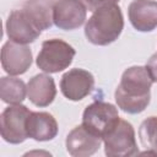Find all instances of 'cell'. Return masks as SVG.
<instances>
[{
	"label": "cell",
	"mask_w": 157,
	"mask_h": 157,
	"mask_svg": "<svg viewBox=\"0 0 157 157\" xmlns=\"http://www.w3.org/2000/svg\"><path fill=\"white\" fill-rule=\"evenodd\" d=\"M152 80L145 66L135 65L128 67L114 92L118 107L129 114L144 112L151 99Z\"/></svg>",
	"instance_id": "obj_1"
},
{
	"label": "cell",
	"mask_w": 157,
	"mask_h": 157,
	"mask_svg": "<svg viewBox=\"0 0 157 157\" xmlns=\"http://www.w3.org/2000/svg\"><path fill=\"white\" fill-rule=\"evenodd\" d=\"M124 28L121 9L118 4H109L96 10L87 20L85 36L94 45H108L115 42Z\"/></svg>",
	"instance_id": "obj_2"
},
{
	"label": "cell",
	"mask_w": 157,
	"mask_h": 157,
	"mask_svg": "<svg viewBox=\"0 0 157 157\" xmlns=\"http://www.w3.org/2000/svg\"><path fill=\"white\" fill-rule=\"evenodd\" d=\"M75 54V49L69 43L53 38L42 43V49L36 59V64L44 72L56 74L71 65Z\"/></svg>",
	"instance_id": "obj_3"
},
{
	"label": "cell",
	"mask_w": 157,
	"mask_h": 157,
	"mask_svg": "<svg viewBox=\"0 0 157 157\" xmlns=\"http://www.w3.org/2000/svg\"><path fill=\"white\" fill-rule=\"evenodd\" d=\"M102 139L104 144V153L108 157H129L139 153L135 130L126 120L120 119Z\"/></svg>",
	"instance_id": "obj_4"
},
{
	"label": "cell",
	"mask_w": 157,
	"mask_h": 157,
	"mask_svg": "<svg viewBox=\"0 0 157 157\" xmlns=\"http://www.w3.org/2000/svg\"><path fill=\"white\" fill-rule=\"evenodd\" d=\"M32 112L23 104H10L0 115L1 137L12 145L22 144L27 137V119Z\"/></svg>",
	"instance_id": "obj_5"
},
{
	"label": "cell",
	"mask_w": 157,
	"mask_h": 157,
	"mask_svg": "<svg viewBox=\"0 0 157 157\" xmlns=\"http://www.w3.org/2000/svg\"><path fill=\"white\" fill-rule=\"evenodd\" d=\"M120 120L118 109L112 103L96 101L87 105L82 114V125L103 137Z\"/></svg>",
	"instance_id": "obj_6"
},
{
	"label": "cell",
	"mask_w": 157,
	"mask_h": 157,
	"mask_svg": "<svg viewBox=\"0 0 157 157\" xmlns=\"http://www.w3.org/2000/svg\"><path fill=\"white\" fill-rule=\"evenodd\" d=\"M87 16V7L82 0H55L53 6V22L64 31L81 27Z\"/></svg>",
	"instance_id": "obj_7"
},
{
	"label": "cell",
	"mask_w": 157,
	"mask_h": 157,
	"mask_svg": "<svg viewBox=\"0 0 157 157\" xmlns=\"http://www.w3.org/2000/svg\"><path fill=\"white\" fill-rule=\"evenodd\" d=\"M94 86L93 75L83 69H71L66 71L60 80V91L69 101H81L87 97Z\"/></svg>",
	"instance_id": "obj_8"
},
{
	"label": "cell",
	"mask_w": 157,
	"mask_h": 157,
	"mask_svg": "<svg viewBox=\"0 0 157 157\" xmlns=\"http://www.w3.org/2000/svg\"><path fill=\"white\" fill-rule=\"evenodd\" d=\"M5 27L9 39L21 44L34 42L42 32L23 9L11 11Z\"/></svg>",
	"instance_id": "obj_9"
},
{
	"label": "cell",
	"mask_w": 157,
	"mask_h": 157,
	"mask_svg": "<svg viewBox=\"0 0 157 157\" xmlns=\"http://www.w3.org/2000/svg\"><path fill=\"white\" fill-rule=\"evenodd\" d=\"M32 65V52L27 44L6 42L1 48V66L11 76L25 74Z\"/></svg>",
	"instance_id": "obj_10"
},
{
	"label": "cell",
	"mask_w": 157,
	"mask_h": 157,
	"mask_svg": "<svg viewBox=\"0 0 157 157\" xmlns=\"http://www.w3.org/2000/svg\"><path fill=\"white\" fill-rule=\"evenodd\" d=\"M102 141L103 139L101 136L93 134L81 124L67 134L65 146L72 157H88L99 150Z\"/></svg>",
	"instance_id": "obj_11"
},
{
	"label": "cell",
	"mask_w": 157,
	"mask_h": 157,
	"mask_svg": "<svg viewBox=\"0 0 157 157\" xmlns=\"http://www.w3.org/2000/svg\"><path fill=\"white\" fill-rule=\"evenodd\" d=\"M130 23L139 32H151L157 27V1L134 0L128 7Z\"/></svg>",
	"instance_id": "obj_12"
},
{
	"label": "cell",
	"mask_w": 157,
	"mask_h": 157,
	"mask_svg": "<svg viewBox=\"0 0 157 157\" xmlns=\"http://www.w3.org/2000/svg\"><path fill=\"white\" fill-rule=\"evenodd\" d=\"M28 99L37 107H48L56 96L54 78L47 74L33 76L27 83Z\"/></svg>",
	"instance_id": "obj_13"
},
{
	"label": "cell",
	"mask_w": 157,
	"mask_h": 157,
	"mask_svg": "<svg viewBox=\"0 0 157 157\" xmlns=\"http://www.w3.org/2000/svg\"><path fill=\"white\" fill-rule=\"evenodd\" d=\"M55 118L47 112H32L27 119V135L36 141H50L58 135Z\"/></svg>",
	"instance_id": "obj_14"
},
{
	"label": "cell",
	"mask_w": 157,
	"mask_h": 157,
	"mask_svg": "<svg viewBox=\"0 0 157 157\" xmlns=\"http://www.w3.org/2000/svg\"><path fill=\"white\" fill-rule=\"evenodd\" d=\"M54 0H26L23 4V10L28 13L36 26L40 29H48L52 27L53 22V6Z\"/></svg>",
	"instance_id": "obj_15"
},
{
	"label": "cell",
	"mask_w": 157,
	"mask_h": 157,
	"mask_svg": "<svg viewBox=\"0 0 157 157\" xmlns=\"http://www.w3.org/2000/svg\"><path fill=\"white\" fill-rule=\"evenodd\" d=\"M27 96V86L21 78L4 76L0 78V98L7 104H20Z\"/></svg>",
	"instance_id": "obj_16"
},
{
	"label": "cell",
	"mask_w": 157,
	"mask_h": 157,
	"mask_svg": "<svg viewBox=\"0 0 157 157\" xmlns=\"http://www.w3.org/2000/svg\"><path fill=\"white\" fill-rule=\"evenodd\" d=\"M139 137L146 150L157 151V117H148L141 123Z\"/></svg>",
	"instance_id": "obj_17"
},
{
	"label": "cell",
	"mask_w": 157,
	"mask_h": 157,
	"mask_svg": "<svg viewBox=\"0 0 157 157\" xmlns=\"http://www.w3.org/2000/svg\"><path fill=\"white\" fill-rule=\"evenodd\" d=\"M83 4L86 5L87 10L91 12H94L96 10H98L102 6L109 5V4H118L119 0H82Z\"/></svg>",
	"instance_id": "obj_18"
},
{
	"label": "cell",
	"mask_w": 157,
	"mask_h": 157,
	"mask_svg": "<svg viewBox=\"0 0 157 157\" xmlns=\"http://www.w3.org/2000/svg\"><path fill=\"white\" fill-rule=\"evenodd\" d=\"M145 67L147 69L152 82H157V53L151 55V58L147 60Z\"/></svg>",
	"instance_id": "obj_19"
}]
</instances>
